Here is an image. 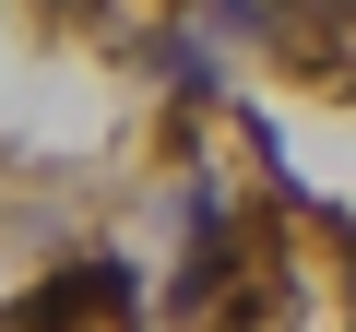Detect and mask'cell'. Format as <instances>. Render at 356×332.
Returning <instances> with one entry per match:
<instances>
[{
  "mask_svg": "<svg viewBox=\"0 0 356 332\" xmlns=\"http://www.w3.org/2000/svg\"><path fill=\"white\" fill-rule=\"evenodd\" d=\"M72 308H131V285H119V261H72V285H48V297H24L13 320H72Z\"/></svg>",
  "mask_w": 356,
  "mask_h": 332,
  "instance_id": "obj_1",
  "label": "cell"
}]
</instances>
